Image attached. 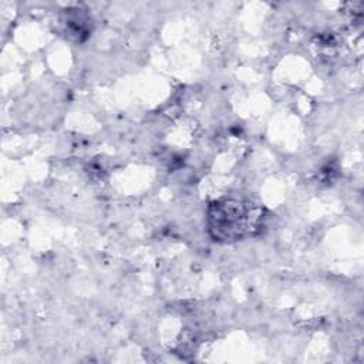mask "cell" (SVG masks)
<instances>
[{
    "instance_id": "6da1fadb",
    "label": "cell",
    "mask_w": 364,
    "mask_h": 364,
    "mask_svg": "<svg viewBox=\"0 0 364 364\" xmlns=\"http://www.w3.org/2000/svg\"><path fill=\"white\" fill-rule=\"evenodd\" d=\"M209 219V228L215 232V237L223 240L240 239L252 225L250 208L239 200L215 203Z\"/></svg>"
}]
</instances>
